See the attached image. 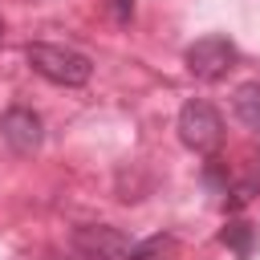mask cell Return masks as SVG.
I'll use <instances>...</instances> for the list:
<instances>
[{"instance_id":"1","label":"cell","mask_w":260,"mask_h":260,"mask_svg":"<svg viewBox=\"0 0 260 260\" xmlns=\"http://www.w3.org/2000/svg\"><path fill=\"white\" fill-rule=\"evenodd\" d=\"M24 61L32 65V73H41L53 85H85L93 73V61L85 53L65 49V45H49V41H32L24 49Z\"/></svg>"},{"instance_id":"2","label":"cell","mask_w":260,"mask_h":260,"mask_svg":"<svg viewBox=\"0 0 260 260\" xmlns=\"http://www.w3.org/2000/svg\"><path fill=\"white\" fill-rule=\"evenodd\" d=\"M179 138H183L187 150L211 158V154L219 150V142H223V118H219V110H215L211 102L191 98V102L179 110Z\"/></svg>"},{"instance_id":"3","label":"cell","mask_w":260,"mask_h":260,"mask_svg":"<svg viewBox=\"0 0 260 260\" xmlns=\"http://www.w3.org/2000/svg\"><path fill=\"white\" fill-rule=\"evenodd\" d=\"M236 61H240V53H236V45H232L223 32H207V37H199L195 45H187V53H183L187 73L199 77V81H219V77H228V69H236Z\"/></svg>"},{"instance_id":"4","label":"cell","mask_w":260,"mask_h":260,"mask_svg":"<svg viewBox=\"0 0 260 260\" xmlns=\"http://www.w3.org/2000/svg\"><path fill=\"white\" fill-rule=\"evenodd\" d=\"M130 236L110 228V223H81L73 232V248L85 256V260H126L130 252Z\"/></svg>"},{"instance_id":"5","label":"cell","mask_w":260,"mask_h":260,"mask_svg":"<svg viewBox=\"0 0 260 260\" xmlns=\"http://www.w3.org/2000/svg\"><path fill=\"white\" fill-rule=\"evenodd\" d=\"M0 134H4V142L16 150V154H32L37 146H41V118L32 114V110H24V106H12L4 118H0Z\"/></svg>"},{"instance_id":"6","label":"cell","mask_w":260,"mask_h":260,"mask_svg":"<svg viewBox=\"0 0 260 260\" xmlns=\"http://www.w3.org/2000/svg\"><path fill=\"white\" fill-rule=\"evenodd\" d=\"M232 110H236V118H240L252 134H260V81L240 85L236 98H232Z\"/></svg>"},{"instance_id":"7","label":"cell","mask_w":260,"mask_h":260,"mask_svg":"<svg viewBox=\"0 0 260 260\" xmlns=\"http://www.w3.org/2000/svg\"><path fill=\"white\" fill-rule=\"evenodd\" d=\"M175 252V240L171 236H150V240H134L126 260H167Z\"/></svg>"},{"instance_id":"8","label":"cell","mask_w":260,"mask_h":260,"mask_svg":"<svg viewBox=\"0 0 260 260\" xmlns=\"http://www.w3.org/2000/svg\"><path fill=\"white\" fill-rule=\"evenodd\" d=\"M219 240H223L236 256H248V252H252V228H248V223H240V219H236V223H228V228L219 232Z\"/></svg>"},{"instance_id":"9","label":"cell","mask_w":260,"mask_h":260,"mask_svg":"<svg viewBox=\"0 0 260 260\" xmlns=\"http://www.w3.org/2000/svg\"><path fill=\"white\" fill-rule=\"evenodd\" d=\"M228 195H232V199H228L223 207H228V211H240V207H244V203H248V199L256 195V183H240V187H232Z\"/></svg>"},{"instance_id":"10","label":"cell","mask_w":260,"mask_h":260,"mask_svg":"<svg viewBox=\"0 0 260 260\" xmlns=\"http://www.w3.org/2000/svg\"><path fill=\"white\" fill-rule=\"evenodd\" d=\"M110 12H114L118 24H130V16H134V0H110Z\"/></svg>"},{"instance_id":"11","label":"cell","mask_w":260,"mask_h":260,"mask_svg":"<svg viewBox=\"0 0 260 260\" xmlns=\"http://www.w3.org/2000/svg\"><path fill=\"white\" fill-rule=\"evenodd\" d=\"M0 41H4V20H0Z\"/></svg>"}]
</instances>
